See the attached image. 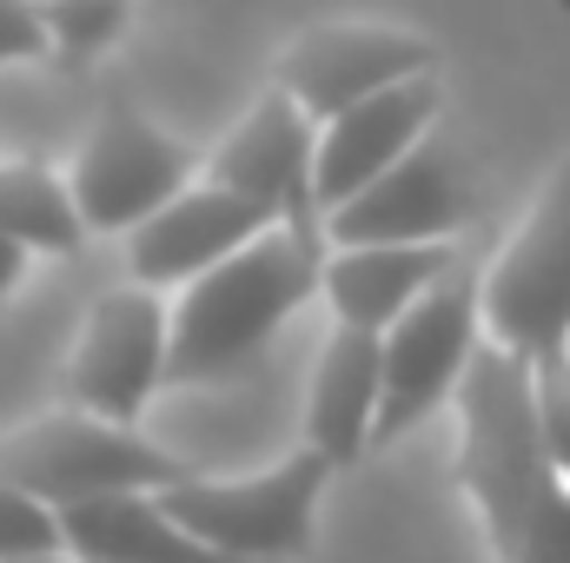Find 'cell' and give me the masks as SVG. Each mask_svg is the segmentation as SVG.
<instances>
[{
	"label": "cell",
	"instance_id": "cell-1",
	"mask_svg": "<svg viewBox=\"0 0 570 563\" xmlns=\"http://www.w3.org/2000/svg\"><path fill=\"white\" fill-rule=\"evenodd\" d=\"M451 412H458L451 477L464 504L478 511L491 563H511L524 551V537L570 497V477L558 471L544 444V418H538V365L484 332Z\"/></svg>",
	"mask_w": 570,
	"mask_h": 563
},
{
	"label": "cell",
	"instance_id": "cell-2",
	"mask_svg": "<svg viewBox=\"0 0 570 563\" xmlns=\"http://www.w3.org/2000/svg\"><path fill=\"white\" fill-rule=\"evenodd\" d=\"M325 233L273 226L233 259L206 266L199 279L179 285L173 298V365L166 392H199V385H233L239 372L259 365V352L279 338V325L318 298L325 279Z\"/></svg>",
	"mask_w": 570,
	"mask_h": 563
},
{
	"label": "cell",
	"instance_id": "cell-3",
	"mask_svg": "<svg viewBox=\"0 0 570 563\" xmlns=\"http://www.w3.org/2000/svg\"><path fill=\"white\" fill-rule=\"evenodd\" d=\"M0 477L20 484L27 497L67 511V504L120 497V491H173V484L199 477V464L140 437V424H114L100 412L60 405L47 418L0 431Z\"/></svg>",
	"mask_w": 570,
	"mask_h": 563
},
{
	"label": "cell",
	"instance_id": "cell-4",
	"mask_svg": "<svg viewBox=\"0 0 570 563\" xmlns=\"http://www.w3.org/2000/svg\"><path fill=\"white\" fill-rule=\"evenodd\" d=\"M338 477V464L312 444L285 451L279 464L253 471V477H186L166 491L173 517L186 531H199L213 551L239 563H298L312 551V524H318V497Z\"/></svg>",
	"mask_w": 570,
	"mask_h": 563
},
{
	"label": "cell",
	"instance_id": "cell-5",
	"mask_svg": "<svg viewBox=\"0 0 570 563\" xmlns=\"http://www.w3.org/2000/svg\"><path fill=\"white\" fill-rule=\"evenodd\" d=\"M484 345V273L451 266L425 298L385 332V398L372 424V451H392L431 412H444Z\"/></svg>",
	"mask_w": 570,
	"mask_h": 563
},
{
	"label": "cell",
	"instance_id": "cell-6",
	"mask_svg": "<svg viewBox=\"0 0 570 563\" xmlns=\"http://www.w3.org/2000/svg\"><path fill=\"white\" fill-rule=\"evenodd\" d=\"M484 332L524 358L570 352V152L484 266Z\"/></svg>",
	"mask_w": 570,
	"mask_h": 563
},
{
	"label": "cell",
	"instance_id": "cell-7",
	"mask_svg": "<svg viewBox=\"0 0 570 563\" xmlns=\"http://www.w3.org/2000/svg\"><path fill=\"white\" fill-rule=\"evenodd\" d=\"M166 365H173V305L159 298V285L134 279L87 305V325L60 372V392L80 412L140 424L146 405L166 392Z\"/></svg>",
	"mask_w": 570,
	"mask_h": 563
},
{
	"label": "cell",
	"instance_id": "cell-8",
	"mask_svg": "<svg viewBox=\"0 0 570 563\" xmlns=\"http://www.w3.org/2000/svg\"><path fill=\"white\" fill-rule=\"evenodd\" d=\"M193 172H199L193 146L153 127L140 107L107 100L73 152L67 179H73V199H80L94 233H134L140 219H153L166 199H179L193 186Z\"/></svg>",
	"mask_w": 570,
	"mask_h": 563
},
{
	"label": "cell",
	"instance_id": "cell-9",
	"mask_svg": "<svg viewBox=\"0 0 570 563\" xmlns=\"http://www.w3.org/2000/svg\"><path fill=\"white\" fill-rule=\"evenodd\" d=\"M471 213H478V192H471V172H464L458 146L425 134L365 192H352L345 206L325 213V239L332 246H419V239L464 233Z\"/></svg>",
	"mask_w": 570,
	"mask_h": 563
},
{
	"label": "cell",
	"instance_id": "cell-10",
	"mask_svg": "<svg viewBox=\"0 0 570 563\" xmlns=\"http://www.w3.org/2000/svg\"><path fill=\"white\" fill-rule=\"evenodd\" d=\"M438 60L444 53H438V40H425V33L345 20V27L298 33L279 60H273V87H285L325 127L332 113H345V107H358V100H372V93H385V87H399L412 73H438Z\"/></svg>",
	"mask_w": 570,
	"mask_h": 563
},
{
	"label": "cell",
	"instance_id": "cell-11",
	"mask_svg": "<svg viewBox=\"0 0 570 563\" xmlns=\"http://www.w3.org/2000/svg\"><path fill=\"white\" fill-rule=\"evenodd\" d=\"M206 179H219V186H239V192H253L259 206H273L285 226H298V233H325V213H318V120L285 93L273 87L226 140L219 152L199 166Z\"/></svg>",
	"mask_w": 570,
	"mask_h": 563
},
{
	"label": "cell",
	"instance_id": "cell-12",
	"mask_svg": "<svg viewBox=\"0 0 570 563\" xmlns=\"http://www.w3.org/2000/svg\"><path fill=\"white\" fill-rule=\"evenodd\" d=\"M273 226H285L273 206H259L253 192L219 186V179L199 172L179 199H166L153 219H140L127 233V273L140 285L166 292V285H186V279H199L206 266L233 259L239 246H253Z\"/></svg>",
	"mask_w": 570,
	"mask_h": 563
},
{
	"label": "cell",
	"instance_id": "cell-13",
	"mask_svg": "<svg viewBox=\"0 0 570 563\" xmlns=\"http://www.w3.org/2000/svg\"><path fill=\"white\" fill-rule=\"evenodd\" d=\"M438 113H444L438 73H412V80H399V87H385V93H372V100L332 113V120L318 127V172H312V179H318V213L345 206V199L365 192L385 166H399V159L438 127Z\"/></svg>",
	"mask_w": 570,
	"mask_h": 563
},
{
	"label": "cell",
	"instance_id": "cell-14",
	"mask_svg": "<svg viewBox=\"0 0 570 563\" xmlns=\"http://www.w3.org/2000/svg\"><path fill=\"white\" fill-rule=\"evenodd\" d=\"M379 398H385V332L332 318L318 365H312V385H305V444L325 451L338 471L358 464L372 451Z\"/></svg>",
	"mask_w": 570,
	"mask_h": 563
},
{
	"label": "cell",
	"instance_id": "cell-15",
	"mask_svg": "<svg viewBox=\"0 0 570 563\" xmlns=\"http://www.w3.org/2000/svg\"><path fill=\"white\" fill-rule=\"evenodd\" d=\"M451 266H464L451 239H419V246H325L318 298L332 305L338 325L392 332Z\"/></svg>",
	"mask_w": 570,
	"mask_h": 563
},
{
	"label": "cell",
	"instance_id": "cell-16",
	"mask_svg": "<svg viewBox=\"0 0 570 563\" xmlns=\"http://www.w3.org/2000/svg\"><path fill=\"white\" fill-rule=\"evenodd\" d=\"M60 544L80 563H239L213 551L199 531H186L166 504V491H120L87 497L60 511Z\"/></svg>",
	"mask_w": 570,
	"mask_h": 563
},
{
	"label": "cell",
	"instance_id": "cell-17",
	"mask_svg": "<svg viewBox=\"0 0 570 563\" xmlns=\"http://www.w3.org/2000/svg\"><path fill=\"white\" fill-rule=\"evenodd\" d=\"M0 233L20 239L27 253L67 259L87 246V213L73 199V179L40 166V159H0Z\"/></svg>",
	"mask_w": 570,
	"mask_h": 563
},
{
	"label": "cell",
	"instance_id": "cell-18",
	"mask_svg": "<svg viewBox=\"0 0 570 563\" xmlns=\"http://www.w3.org/2000/svg\"><path fill=\"white\" fill-rule=\"evenodd\" d=\"M47 27H53V60H94L120 40L134 0H40Z\"/></svg>",
	"mask_w": 570,
	"mask_h": 563
},
{
	"label": "cell",
	"instance_id": "cell-19",
	"mask_svg": "<svg viewBox=\"0 0 570 563\" xmlns=\"http://www.w3.org/2000/svg\"><path fill=\"white\" fill-rule=\"evenodd\" d=\"M47 551H67L60 544V511L0 477V563H27L47 557Z\"/></svg>",
	"mask_w": 570,
	"mask_h": 563
},
{
	"label": "cell",
	"instance_id": "cell-20",
	"mask_svg": "<svg viewBox=\"0 0 570 563\" xmlns=\"http://www.w3.org/2000/svg\"><path fill=\"white\" fill-rule=\"evenodd\" d=\"M538 365V418H544V444L570 477V352L558 358H531Z\"/></svg>",
	"mask_w": 570,
	"mask_h": 563
},
{
	"label": "cell",
	"instance_id": "cell-21",
	"mask_svg": "<svg viewBox=\"0 0 570 563\" xmlns=\"http://www.w3.org/2000/svg\"><path fill=\"white\" fill-rule=\"evenodd\" d=\"M13 60H53V27L40 0H0V67Z\"/></svg>",
	"mask_w": 570,
	"mask_h": 563
},
{
	"label": "cell",
	"instance_id": "cell-22",
	"mask_svg": "<svg viewBox=\"0 0 570 563\" xmlns=\"http://www.w3.org/2000/svg\"><path fill=\"white\" fill-rule=\"evenodd\" d=\"M27 259H33V253H27L20 239H7V233H0V305L20 292V279H27Z\"/></svg>",
	"mask_w": 570,
	"mask_h": 563
},
{
	"label": "cell",
	"instance_id": "cell-23",
	"mask_svg": "<svg viewBox=\"0 0 570 563\" xmlns=\"http://www.w3.org/2000/svg\"><path fill=\"white\" fill-rule=\"evenodd\" d=\"M27 563H80L73 551H47V557H27Z\"/></svg>",
	"mask_w": 570,
	"mask_h": 563
}]
</instances>
